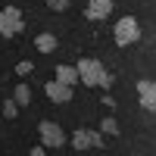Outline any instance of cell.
Here are the masks:
<instances>
[{
  "label": "cell",
  "mask_w": 156,
  "mask_h": 156,
  "mask_svg": "<svg viewBox=\"0 0 156 156\" xmlns=\"http://www.w3.org/2000/svg\"><path fill=\"white\" fill-rule=\"evenodd\" d=\"M75 69H78V81L87 84V87H109V84H112V78L106 75L103 62L94 59V56H81Z\"/></svg>",
  "instance_id": "6da1fadb"
},
{
  "label": "cell",
  "mask_w": 156,
  "mask_h": 156,
  "mask_svg": "<svg viewBox=\"0 0 156 156\" xmlns=\"http://www.w3.org/2000/svg\"><path fill=\"white\" fill-rule=\"evenodd\" d=\"M25 28V16L19 6H3L0 9V34L3 37H16Z\"/></svg>",
  "instance_id": "7a4b0ae2"
},
{
  "label": "cell",
  "mask_w": 156,
  "mask_h": 156,
  "mask_svg": "<svg viewBox=\"0 0 156 156\" xmlns=\"http://www.w3.org/2000/svg\"><path fill=\"white\" fill-rule=\"evenodd\" d=\"M112 37H115V44L119 47H131L137 37H140V25L134 16H122L119 22H115V28H112Z\"/></svg>",
  "instance_id": "3957f363"
},
{
  "label": "cell",
  "mask_w": 156,
  "mask_h": 156,
  "mask_svg": "<svg viewBox=\"0 0 156 156\" xmlns=\"http://www.w3.org/2000/svg\"><path fill=\"white\" fill-rule=\"evenodd\" d=\"M37 134H41L44 147H62V144H66V131H62L56 122H41V125H37Z\"/></svg>",
  "instance_id": "277c9868"
},
{
  "label": "cell",
  "mask_w": 156,
  "mask_h": 156,
  "mask_svg": "<svg viewBox=\"0 0 156 156\" xmlns=\"http://www.w3.org/2000/svg\"><path fill=\"white\" fill-rule=\"evenodd\" d=\"M72 147H75V150L103 147V134H100V131H90V128H75V131H72Z\"/></svg>",
  "instance_id": "5b68a950"
},
{
  "label": "cell",
  "mask_w": 156,
  "mask_h": 156,
  "mask_svg": "<svg viewBox=\"0 0 156 156\" xmlns=\"http://www.w3.org/2000/svg\"><path fill=\"white\" fill-rule=\"evenodd\" d=\"M137 100L140 106L156 112V81H150V78H144V81H137Z\"/></svg>",
  "instance_id": "8992f818"
},
{
  "label": "cell",
  "mask_w": 156,
  "mask_h": 156,
  "mask_svg": "<svg viewBox=\"0 0 156 156\" xmlns=\"http://www.w3.org/2000/svg\"><path fill=\"white\" fill-rule=\"evenodd\" d=\"M44 94L53 100V103H69L75 90H72L69 84H62V81H56V78H53V81H47V84H44Z\"/></svg>",
  "instance_id": "52a82bcc"
},
{
  "label": "cell",
  "mask_w": 156,
  "mask_h": 156,
  "mask_svg": "<svg viewBox=\"0 0 156 156\" xmlns=\"http://www.w3.org/2000/svg\"><path fill=\"white\" fill-rule=\"evenodd\" d=\"M112 12V0H87V6H84V16L90 22H103Z\"/></svg>",
  "instance_id": "ba28073f"
},
{
  "label": "cell",
  "mask_w": 156,
  "mask_h": 156,
  "mask_svg": "<svg viewBox=\"0 0 156 156\" xmlns=\"http://www.w3.org/2000/svg\"><path fill=\"white\" fill-rule=\"evenodd\" d=\"M56 81L75 87V84H78V69H75V66H66V62H59V66H56Z\"/></svg>",
  "instance_id": "9c48e42d"
},
{
  "label": "cell",
  "mask_w": 156,
  "mask_h": 156,
  "mask_svg": "<svg viewBox=\"0 0 156 156\" xmlns=\"http://www.w3.org/2000/svg\"><path fill=\"white\" fill-rule=\"evenodd\" d=\"M34 47H37V53H53V50H56V37L50 31H41L34 37Z\"/></svg>",
  "instance_id": "30bf717a"
},
{
  "label": "cell",
  "mask_w": 156,
  "mask_h": 156,
  "mask_svg": "<svg viewBox=\"0 0 156 156\" xmlns=\"http://www.w3.org/2000/svg\"><path fill=\"white\" fill-rule=\"evenodd\" d=\"M12 100H16L19 106H28V103H31V87L25 84V81H19L16 90H12Z\"/></svg>",
  "instance_id": "8fae6325"
},
{
  "label": "cell",
  "mask_w": 156,
  "mask_h": 156,
  "mask_svg": "<svg viewBox=\"0 0 156 156\" xmlns=\"http://www.w3.org/2000/svg\"><path fill=\"white\" fill-rule=\"evenodd\" d=\"M100 131H103V134H109V137H115V134H119V122H115L112 115H106V119L100 122Z\"/></svg>",
  "instance_id": "7c38bea8"
},
{
  "label": "cell",
  "mask_w": 156,
  "mask_h": 156,
  "mask_svg": "<svg viewBox=\"0 0 156 156\" xmlns=\"http://www.w3.org/2000/svg\"><path fill=\"white\" fill-rule=\"evenodd\" d=\"M3 115H6V119H16V115H19V103L16 100H6L3 103Z\"/></svg>",
  "instance_id": "4fadbf2b"
},
{
  "label": "cell",
  "mask_w": 156,
  "mask_h": 156,
  "mask_svg": "<svg viewBox=\"0 0 156 156\" xmlns=\"http://www.w3.org/2000/svg\"><path fill=\"white\" fill-rule=\"evenodd\" d=\"M44 3L53 9V12H66L69 9V0H44Z\"/></svg>",
  "instance_id": "5bb4252c"
},
{
  "label": "cell",
  "mask_w": 156,
  "mask_h": 156,
  "mask_svg": "<svg viewBox=\"0 0 156 156\" xmlns=\"http://www.w3.org/2000/svg\"><path fill=\"white\" fill-rule=\"evenodd\" d=\"M31 69H34V66H31L28 59H22V62H16V75H28Z\"/></svg>",
  "instance_id": "9a60e30c"
},
{
  "label": "cell",
  "mask_w": 156,
  "mask_h": 156,
  "mask_svg": "<svg viewBox=\"0 0 156 156\" xmlns=\"http://www.w3.org/2000/svg\"><path fill=\"white\" fill-rule=\"evenodd\" d=\"M28 156H47V153H44V144H41V147H31V153H28Z\"/></svg>",
  "instance_id": "2e32d148"
}]
</instances>
